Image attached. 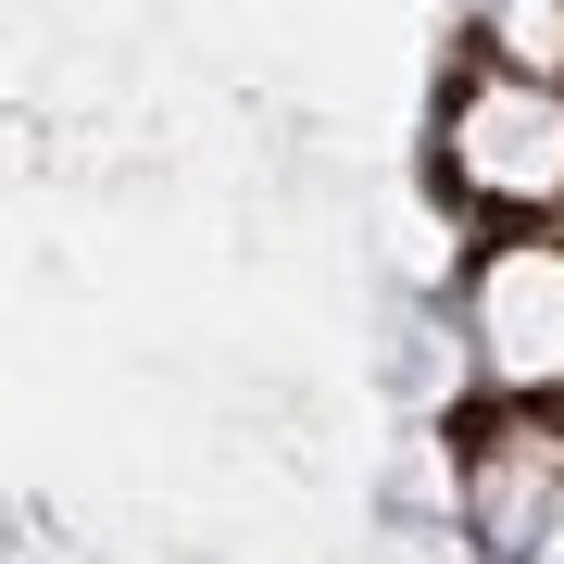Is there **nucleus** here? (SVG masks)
I'll return each instance as SVG.
<instances>
[{"mask_svg":"<svg viewBox=\"0 0 564 564\" xmlns=\"http://www.w3.org/2000/svg\"><path fill=\"white\" fill-rule=\"evenodd\" d=\"M452 176L477 202H564V88L552 76H477L452 101Z\"/></svg>","mask_w":564,"mask_h":564,"instance_id":"nucleus-1","label":"nucleus"},{"mask_svg":"<svg viewBox=\"0 0 564 564\" xmlns=\"http://www.w3.org/2000/svg\"><path fill=\"white\" fill-rule=\"evenodd\" d=\"M477 339L502 389H564V251L527 239L477 276Z\"/></svg>","mask_w":564,"mask_h":564,"instance_id":"nucleus-2","label":"nucleus"},{"mask_svg":"<svg viewBox=\"0 0 564 564\" xmlns=\"http://www.w3.org/2000/svg\"><path fill=\"white\" fill-rule=\"evenodd\" d=\"M477 39L502 76H552L564 88V0H477Z\"/></svg>","mask_w":564,"mask_h":564,"instance_id":"nucleus-3","label":"nucleus"}]
</instances>
